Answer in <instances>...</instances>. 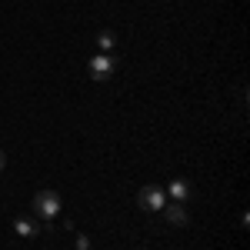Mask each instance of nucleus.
<instances>
[{
  "label": "nucleus",
  "instance_id": "1",
  "mask_svg": "<svg viewBox=\"0 0 250 250\" xmlns=\"http://www.w3.org/2000/svg\"><path fill=\"white\" fill-rule=\"evenodd\" d=\"M34 213H37L43 224H50L60 213V193L57 190H40L37 197H34Z\"/></svg>",
  "mask_w": 250,
  "mask_h": 250
},
{
  "label": "nucleus",
  "instance_id": "6",
  "mask_svg": "<svg viewBox=\"0 0 250 250\" xmlns=\"http://www.w3.org/2000/svg\"><path fill=\"white\" fill-rule=\"evenodd\" d=\"M164 213H167V220L177 224V227L187 224V207H184V204H164Z\"/></svg>",
  "mask_w": 250,
  "mask_h": 250
},
{
  "label": "nucleus",
  "instance_id": "7",
  "mask_svg": "<svg viewBox=\"0 0 250 250\" xmlns=\"http://www.w3.org/2000/svg\"><path fill=\"white\" fill-rule=\"evenodd\" d=\"M97 47H100L104 54H114L117 50V34L114 30H100V34H97Z\"/></svg>",
  "mask_w": 250,
  "mask_h": 250
},
{
  "label": "nucleus",
  "instance_id": "2",
  "mask_svg": "<svg viewBox=\"0 0 250 250\" xmlns=\"http://www.w3.org/2000/svg\"><path fill=\"white\" fill-rule=\"evenodd\" d=\"M117 67H120V60L114 54H94L90 57V77L94 80H107L117 74Z\"/></svg>",
  "mask_w": 250,
  "mask_h": 250
},
{
  "label": "nucleus",
  "instance_id": "4",
  "mask_svg": "<svg viewBox=\"0 0 250 250\" xmlns=\"http://www.w3.org/2000/svg\"><path fill=\"white\" fill-rule=\"evenodd\" d=\"M167 193L173 197V204H187V200L193 197V187L187 184V180H180V177H177V180H170V187H167Z\"/></svg>",
  "mask_w": 250,
  "mask_h": 250
},
{
  "label": "nucleus",
  "instance_id": "5",
  "mask_svg": "<svg viewBox=\"0 0 250 250\" xmlns=\"http://www.w3.org/2000/svg\"><path fill=\"white\" fill-rule=\"evenodd\" d=\"M14 230H17L20 237H37L40 224L34 220V217H17V220H14Z\"/></svg>",
  "mask_w": 250,
  "mask_h": 250
},
{
  "label": "nucleus",
  "instance_id": "3",
  "mask_svg": "<svg viewBox=\"0 0 250 250\" xmlns=\"http://www.w3.org/2000/svg\"><path fill=\"white\" fill-rule=\"evenodd\" d=\"M140 207L144 210H164V204H167V190L164 187H157V184H147L144 190H140Z\"/></svg>",
  "mask_w": 250,
  "mask_h": 250
},
{
  "label": "nucleus",
  "instance_id": "8",
  "mask_svg": "<svg viewBox=\"0 0 250 250\" xmlns=\"http://www.w3.org/2000/svg\"><path fill=\"white\" fill-rule=\"evenodd\" d=\"M3 167H7V157H3V150H0V170H3Z\"/></svg>",
  "mask_w": 250,
  "mask_h": 250
}]
</instances>
